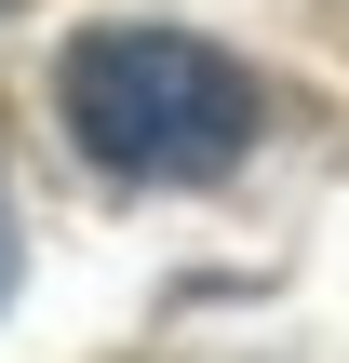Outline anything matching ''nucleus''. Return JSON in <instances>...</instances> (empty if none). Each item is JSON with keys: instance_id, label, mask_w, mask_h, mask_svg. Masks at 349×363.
<instances>
[{"instance_id": "obj_1", "label": "nucleus", "mask_w": 349, "mask_h": 363, "mask_svg": "<svg viewBox=\"0 0 349 363\" xmlns=\"http://www.w3.org/2000/svg\"><path fill=\"white\" fill-rule=\"evenodd\" d=\"M54 108L121 189H215L269 135V81L202 27H81L54 54Z\"/></svg>"}, {"instance_id": "obj_2", "label": "nucleus", "mask_w": 349, "mask_h": 363, "mask_svg": "<svg viewBox=\"0 0 349 363\" xmlns=\"http://www.w3.org/2000/svg\"><path fill=\"white\" fill-rule=\"evenodd\" d=\"M0 296H13V216H0Z\"/></svg>"}]
</instances>
